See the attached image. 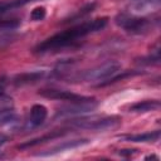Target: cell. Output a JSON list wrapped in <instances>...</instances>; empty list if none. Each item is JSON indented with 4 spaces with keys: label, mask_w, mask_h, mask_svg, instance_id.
I'll list each match as a JSON object with an SVG mask.
<instances>
[{
    "label": "cell",
    "mask_w": 161,
    "mask_h": 161,
    "mask_svg": "<svg viewBox=\"0 0 161 161\" xmlns=\"http://www.w3.org/2000/svg\"><path fill=\"white\" fill-rule=\"evenodd\" d=\"M116 24L125 29L126 31L131 34H145L150 30L152 26V23L148 19L145 18H138L128 14H119L114 19Z\"/></svg>",
    "instance_id": "5b68a950"
},
{
    "label": "cell",
    "mask_w": 161,
    "mask_h": 161,
    "mask_svg": "<svg viewBox=\"0 0 161 161\" xmlns=\"http://www.w3.org/2000/svg\"><path fill=\"white\" fill-rule=\"evenodd\" d=\"M5 107H13V101L9 97H5L4 94L0 96V109Z\"/></svg>",
    "instance_id": "ac0fdd59"
},
{
    "label": "cell",
    "mask_w": 161,
    "mask_h": 161,
    "mask_svg": "<svg viewBox=\"0 0 161 161\" xmlns=\"http://www.w3.org/2000/svg\"><path fill=\"white\" fill-rule=\"evenodd\" d=\"M121 118L118 116H91L70 119V126L80 130L91 131H109L119 127Z\"/></svg>",
    "instance_id": "7a4b0ae2"
},
{
    "label": "cell",
    "mask_w": 161,
    "mask_h": 161,
    "mask_svg": "<svg viewBox=\"0 0 161 161\" xmlns=\"http://www.w3.org/2000/svg\"><path fill=\"white\" fill-rule=\"evenodd\" d=\"M119 69H121V64L118 62L108 60L101 65H97L92 69L86 70L83 73L82 78L88 82H99L98 84H101L102 82H104L108 78L117 74V72H119Z\"/></svg>",
    "instance_id": "277c9868"
},
{
    "label": "cell",
    "mask_w": 161,
    "mask_h": 161,
    "mask_svg": "<svg viewBox=\"0 0 161 161\" xmlns=\"http://www.w3.org/2000/svg\"><path fill=\"white\" fill-rule=\"evenodd\" d=\"M98 107V102L93 97H86L84 99L80 101H74L69 102L65 106H62L57 111V118H63V117H72V116H82L86 113H89L94 111Z\"/></svg>",
    "instance_id": "3957f363"
},
{
    "label": "cell",
    "mask_w": 161,
    "mask_h": 161,
    "mask_svg": "<svg viewBox=\"0 0 161 161\" xmlns=\"http://www.w3.org/2000/svg\"><path fill=\"white\" fill-rule=\"evenodd\" d=\"M47 13H45V9L44 8H35L31 13H30V18L31 20H35V21H39V20H43L45 18Z\"/></svg>",
    "instance_id": "e0dca14e"
},
{
    "label": "cell",
    "mask_w": 161,
    "mask_h": 161,
    "mask_svg": "<svg viewBox=\"0 0 161 161\" xmlns=\"http://www.w3.org/2000/svg\"><path fill=\"white\" fill-rule=\"evenodd\" d=\"M108 23L107 18H98L91 21H86L83 24H79L77 26H73L65 31L58 33L48 39H45L44 42L39 43L35 48L34 52L35 53H47V52H52V50H57V49H63L65 47H69L72 44H74L77 42V39L83 38L91 33H96L98 30H102Z\"/></svg>",
    "instance_id": "6da1fadb"
},
{
    "label": "cell",
    "mask_w": 161,
    "mask_h": 161,
    "mask_svg": "<svg viewBox=\"0 0 161 161\" xmlns=\"http://www.w3.org/2000/svg\"><path fill=\"white\" fill-rule=\"evenodd\" d=\"M67 133H68V130H55V131H52V132H49V133H47L44 136H40L38 138H33V140H30L28 142H24V143L19 145L18 148L24 150V148L34 147V146H38L40 143H44V142H48V141H53V140H55L58 137H62V136H64Z\"/></svg>",
    "instance_id": "9c48e42d"
},
{
    "label": "cell",
    "mask_w": 161,
    "mask_h": 161,
    "mask_svg": "<svg viewBox=\"0 0 161 161\" xmlns=\"http://www.w3.org/2000/svg\"><path fill=\"white\" fill-rule=\"evenodd\" d=\"M89 142L88 138H75V140H69V141H63L58 145H54L53 147L43 151V152H39L36 153V156H52V155H57L59 152H64L67 150H73V148H77V147H80L83 145H87Z\"/></svg>",
    "instance_id": "8992f818"
},
{
    "label": "cell",
    "mask_w": 161,
    "mask_h": 161,
    "mask_svg": "<svg viewBox=\"0 0 161 161\" xmlns=\"http://www.w3.org/2000/svg\"><path fill=\"white\" fill-rule=\"evenodd\" d=\"M136 151H137V150H119V155H122V156H123V155H127V156H128V155L135 153Z\"/></svg>",
    "instance_id": "ffe728a7"
},
{
    "label": "cell",
    "mask_w": 161,
    "mask_h": 161,
    "mask_svg": "<svg viewBox=\"0 0 161 161\" xmlns=\"http://www.w3.org/2000/svg\"><path fill=\"white\" fill-rule=\"evenodd\" d=\"M119 140L127 141V142H155L160 138V131H151L145 133H137V135H122L118 136Z\"/></svg>",
    "instance_id": "30bf717a"
},
{
    "label": "cell",
    "mask_w": 161,
    "mask_h": 161,
    "mask_svg": "<svg viewBox=\"0 0 161 161\" xmlns=\"http://www.w3.org/2000/svg\"><path fill=\"white\" fill-rule=\"evenodd\" d=\"M31 3V0H10V1H3L0 3V15H4L11 10H15L18 8L24 6L25 4Z\"/></svg>",
    "instance_id": "5bb4252c"
},
{
    "label": "cell",
    "mask_w": 161,
    "mask_h": 161,
    "mask_svg": "<svg viewBox=\"0 0 161 161\" xmlns=\"http://www.w3.org/2000/svg\"><path fill=\"white\" fill-rule=\"evenodd\" d=\"M47 116H48V111L43 104H34L30 108V113L26 121V127L30 130L39 127L40 125H43Z\"/></svg>",
    "instance_id": "ba28073f"
},
{
    "label": "cell",
    "mask_w": 161,
    "mask_h": 161,
    "mask_svg": "<svg viewBox=\"0 0 161 161\" xmlns=\"http://www.w3.org/2000/svg\"><path fill=\"white\" fill-rule=\"evenodd\" d=\"M6 141H8V137H6L5 135L0 133V148H1V146H3V145H5V143H6Z\"/></svg>",
    "instance_id": "44dd1931"
},
{
    "label": "cell",
    "mask_w": 161,
    "mask_h": 161,
    "mask_svg": "<svg viewBox=\"0 0 161 161\" xmlns=\"http://www.w3.org/2000/svg\"><path fill=\"white\" fill-rule=\"evenodd\" d=\"M31 1H36V0H31Z\"/></svg>",
    "instance_id": "7402d4cb"
},
{
    "label": "cell",
    "mask_w": 161,
    "mask_h": 161,
    "mask_svg": "<svg viewBox=\"0 0 161 161\" xmlns=\"http://www.w3.org/2000/svg\"><path fill=\"white\" fill-rule=\"evenodd\" d=\"M42 97L55 99V101H67V102H74V101H80L84 99L87 96H80L69 91H62V89H43L39 92Z\"/></svg>",
    "instance_id": "52a82bcc"
},
{
    "label": "cell",
    "mask_w": 161,
    "mask_h": 161,
    "mask_svg": "<svg viewBox=\"0 0 161 161\" xmlns=\"http://www.w3.org/2000/svg\"><path fill=\"white\" fill-rule=\"evenodd\" d=\"M16 119V113L13 107H5L0 109V126L11 123Z\"/></svg>",
    "instance_id": "2e32d148"
},
{
    "label": "cell",
    "mask_w": 161,
    "mask_h": 161,
    "mask_svg": "<svg viewBox=\"0 0 161 161\" xmlns=\"http://www.w3.org/2000/svg\"><path fill=\"white\" fill-rule=\"evenodd\" d=\"M19 25H20V20L18 19H0V38L15 30Z\"/></svg>",
    "instance_id": "9a60e30c"
},
{
    "label": "cell",
    "mask_w": 161,
    "mask_h": 161,
    "mask_svg": "<svg viewBox=\"0 0 161 161\" xmlns=\"http://www.w3.org/2000/svg\"><path fill=\"white\" fill-rule=\"evenodd\" d=\"M160 0H142L140 3H137L133 9L136 13H147V11H153L160 9Z\"/></svg>",
    "instance_id": "4fadbf2b"
},
{
    "label": "cell",
    "mask_w": 161,
    "mask_h": 161,
    "mask_svg": "<svg viewBox=\"0 0 161 161\" xmlns=\"http://www.w3.org/2000/svg\"><path fill=\"white\" fill-rule=\"evenodd\" d=\"M160 108V101L157 99H152V101H142V102H137L135 104L131 106L130 111L131 112H136V113H145V112H152Z\"/></svg>",
    "instance_id": "7c38bea8"
},
{
    "label": "cell",
    "mask_w": 161,
    "mask_h": 161,
    "mask_svg": "<svg viewBox=\"0 0 161 161\" xmlns=\"http://www.w3.org/2000/svg\"><path fill=\"white\" fill-rule=\"evenodd\" d=\"M44 75V70H35V72H25L20 73L14 77L13 82L15 86H25L30 83H35L39 79H42Z\"/></svg>",
    "instance_id": "8fae6325"
},
{
    "label": "cell",
    "mask_w": 161,
    "mask_h": 161,
    "mask_svg": "<svg viewBox=\"0 0 161 161\" xmlns=\"http://www.w3.org/2000/svg\"><path fill=\"white\" fill-rule=\"evenodd\" d=\"M5 84H6V78H5V77H1V78H0V96L4 94Z\"/></svg>",
    "instance_id": "d6986e66"
}]
</instances>
